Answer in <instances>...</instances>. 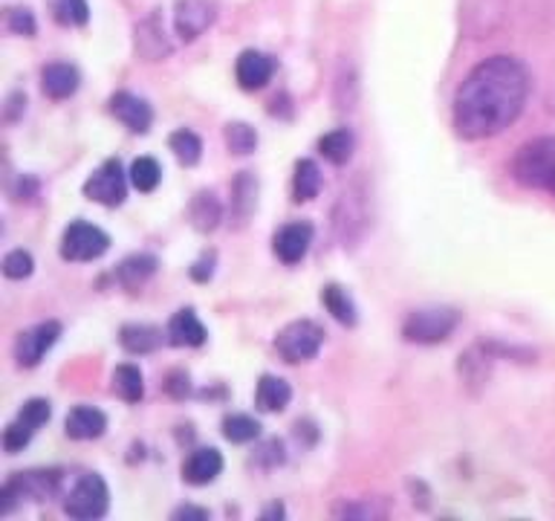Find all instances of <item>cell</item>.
Instances as JSON below:
<instances>
[{"label":"cell","instance_id":"cell-37","mask_svg":"<svg viewBox=\"0 0 555 521\" xmlns=\"http://www.w3.org/2000/svg\"><path fill=\"white\" fill-rule=\"evenodd\" d=\"M171 519H197V521H206L208 519V510L203 507H177L171 512Z\"/></svg>","mask_w":555,"mask_h":521},{"label":"cell","instance_id":"cell-33","mask_svg":"<svg viewBox=\"0 0 555 521\" xmlns=\"http://www.w3.org/2000/svg\"><path fill=\"white\" fill-rule=\"evenodd\" d=\"M35 429L33 425H26L24 420H15V423L7 425V432H3V449L9 452V455H17V452H24L26 446H29V441H33Z\"/></svg>","mask_w":555,"mask_h":521},{"label":"cell","instance_id":"cell-2","mask_svg":"<svg viewBox=\"0 0 555 521\" xmlns=\"http://www.w3.org/2000/svg\"><path fill=\"white\" fill-rule=\"evenodd\" d=\"M512 177L524 189L544 191L555 198V137H538L520 145L512 160Z\"/></svg>","mask_w":555,"mask_h":521},{"label":"cell","instance_id":"cell-24","mask_svg":"<svg viewBox=\"0 0 555 521\" xmlns=\"http://www.w3.org/2000/svg\"><path fill=\"white\" fill-rule=\"evenodd\" d=\"M321 191V171L319 165L312 160H298L293 177V194L298 203H307V200L319 198Z\"/></svg>","mask_w":555,"mask_h":521},{"label":"cell","instance_id":"cell-6","mask_svg":"<svg viewBox=\"0 0 555 521\" xmlns=\"http://www.w3.org/2000/svg\"><path fill=\"white\" fill-rule=\"evenodd\" d=\"M61 475L55 469L50 472H17L15 478H9L3 490H0V512L9 516V512L15 510L17 501H24V498H35V501H41L47 495H52L59 490Z\"/></svg>","mask_w":555,"mask_h":521},{"label":"cell","instance_id":"cell-10","mask_svg":"<svg viewBox=\"0 0 555 521\" xmlns=\"http://www.w3.org/2000/svg\"><path fill=\"white\" fill-rule=\"evenodd\" d=\"M215 3L211 0H177L173 9V26L182 41H194L215 24Z\"/></svg>","mask_w":555,"mask_h":521},{"label":"cell","instance_id":"cell-25","mask_svg":"<svg viewBox=\"0 0 555 521\" xmlns=\"http://www.w3.org/2000/svg\"><path fill=\"white\" fill-rule=\"evenodd\" d=\"M113 391L125 403H139V399L145 397V382H142V371H139L137 365H119L113 371Z\"/></svg>","mask_w":555,"mask_h":521},{"label":"cell","instance_id":"cell-16","mask_svg":"<svg viewBox=\"0 0 555 521\" xmlns=\"http://www.w3.org/2000/svg\"><path fill=\"white\" fill-rule=\"evenodd\" d=\"M64 429H67V434L73 441H95V437H102L104 429H107V417L93 406H76L67 415Z\"/></svg>","mask_w":555,"mask_h":521},{"label":"cell","instance_id":"cell-8","mask_svg":"<svg viewBox=\"0 0 555 521\" xmlns=\"http://www.w3.org/2000/svg\"><path fill=\"white\" fill-rule=\"evenodd\" d=\"M85 194L102 206H119L128 194V177L121 171L119 160H107L99 171H93V177L85 182Z\"/></svg>","mask_w":555,"mask_h":521},{"label":"cell","instance_id":"cell-31","mask_svg":"<svg viewBox=\"0 0 555 521\" xmlns=\"http://www.w3.org/2000/svg\"><path fill=\"white\" fill-rule=\"evenodd\" d=\"M52 15L64 26H81L90 17L87 0H52Z\"/></svg>","mask_w":555,"mask_h":521},{"label":"cell","instance_id":"cell-29","mask_svg":"<svg viewBox=\"0 0 555 521\" xmlns=\"http://www.w3.org/2000/svg\"><path fill=\"white\" fill-rule=\"evenodd\" d=\"M260 434V423L249 415L223 417V437L232 443H249Z\"/></svg>","mask_w":555,"mask_h":521},{"label":"cell","instance_id":"cell-3","mask_svg":"<svg viewBox=\"0 0 555 521\" xmlns=\"http://www.w3.org/2000/svg\"><path fill=\"white\" fill-rule=\"evenodd\" d=\"M457 321V310H451V307H423V310L408 313L402 336L416 345H437L454 333Z\"/></svg>","mask_w":555,"mask_h":521},{"label":"cell","instance_id":"cell-36","mask_svg":"<svg viewBox=\"0 0 555 521\" xmlns=\"http://www.w3.org/2000/svg\"><path fill=\"white\" fill-rule=\"evenodd\" d=\"M336 516H345V519H373V516H382V510H376L371 504H350V507L336 510Z\"/></svg>","mask_w":555,"mask_h":521},{"label":"cell","instance_id":"cell-9","mask_svg":"<svg viewBox=\"0 0 555 521\" xmlns=\"http://www.w3.org/2000/svg\"><path fill=\"white\" fill-rule=\"evenodd\" d=\"M61 336V325L59 321H41V325H35V328L24 330L15 342V359L17 365H24V368H35V365L41 363L47 351H50Z\"/></svg>","mask_w":555,"mask_h":521},{"label":"cell","instance_id":"cell-32","mask_svg":"<svg viewBox=\"0 0 555 521\" xmlns=\"http://www.w3.org/2000/svg\"><path fill=\"white\" fill-rule=\"evenodd\" d=\"M33 267L35 260L26 250H12L7 258H3V276L12 278V281H21V278L33 276Z\"/></svg>","mask_w":555,"mask_h":521},{"label":"cell","instance_id":"cell-7","mask_svg":"<svg viewBox=\"0 0 555 521\" xmlns=\"http://www.w3.org/2000/svg\"><path fill=\"white\" fill-rule=\"evenodd\" d=\"M111 250V238L99 226L76 220L64 229L61 238V258L64 260H95Z\"/></svg>","mask_w":555,"mask_h":521},{"label":"cell","instance_id":"cell-1","mask_svg":"<svg viewBox=\"0 0 555 521\" xmlns=\"http://www.w3.org/2000/svg\"><path fill=\"white\" fill-rule=\"evenodd\" d=\"M529 96V73L512 55L480 61L454 96V125L463 139H489L518 119Z\"/></svg>","mask_w":555,"mask_h":521},{"label":"cell","instance_id":"cell-15","mask_svg":"<svg viewBox=\"0 0 555 521\" xmlns=\"http://www.w3.org/2000/svg\"><path fill=\"white\" fill-rule=\"evenodd\" d=\"M206 328H203V321L197 319V313L194 310H180L173 313L171 321H168V342L177 347H199L206 342Z\"/></svg>","mask_w":555,"mask_h":521},{"label":"cell","instance_id":"cell-35","mask_svg":"<svg viewBox=\"0 0 555 521\" xmlns=\"http://www.w3.org/2000/svg\"><path fill=\"white\" fill-rule=\"evenodd\" d=\"M9 29L15 35H26V38H33L35 35V17L29 9H12L9 12Z\"/></svg>","mask_w":555,"mask_h":521},{"label":"cell","instance_id":"cell-26","mask_svg":"<svg viewBox=\"0 0 555 521\" xmlns=\"http://www.w3.org/2000/svg\"><path fill=\"white\" fill-rule=\"evenodd\" d=\"M137 43H139V50H142V55H147L151 61L171 52L168 41H165L163 26L156 24V17H151V21H145V24L137 26Z\"/></svg>","mask_w":555,"mask_h":521},{"label":"cell","instance_id":"cell-28","mask_svg":"<svg viewBox=\"0 0 555 521\" xmlns=\"http://www.w3.org/2000/svg\"><path fill=\"white\" fill-rule=\"evenodd\" d=\"M130 182H133V189L137 191H154L156 186H159V180H163V168H159V163H156L154 156H139V160H133V165H130Z\"/></svg>","mask_w":555,"mask_h":521},{"label":"cell","instance_id":"cell-17","mask_svg":"<svg viewBox=\"0 0 555 521\" xmlns=\"http://www.w3.org/2000/svg\"><path fill=\"white\" fill-rule=\"evenodd\" d=\"M78 85H81V76H78V69L73 64H50V67H43L41 87L50 99H69L78 90Z\"/></svg>","mask_w":555,"mask_h":521},{"label":"cell","instance_id":"cell-4","mask_svg":"<svg viewBox=\"0 0 555 521\" xmlns=\"http://www.w3.org/2000/svg\"><path fill=\"white\" fill-rule=\"evenodd\" d=\"M107 504H111V493H107V484L102 481V475L87 472L69 490L67 501H64V512H67L69 519L78 521L102 519L104 512H107Z\"/></svg>","mask_w":555,"mask_h":521},{"label":"cell","instance_id":"cell-13","mask_svg":"<svg viewBox=\"0 0 555 521\" xmlns=\"http://www.w3.org/2000/svg\"><path fill=\"white\" fill-rule=\"evenodd\" d=\"M312 243V226L310 224H286L275 234V255L284 264H298V260L310 252Z\"/></svg>","mask_w":555,"mask_h":521},{"label":"cell","instance_id":"cell-34","mask_svg":"<svg viewBox=\"0 0 555 521\" xmlns=\"http://www.w3.org/2000/svg\"><path fill=\"white\" fill-rule=\"evenodd\" d=\"M52 415V408H50V399H41V397H35L29 399L24 408H21V415H17V420H24L26 425H33L35 432L41 429L47 420H50Z\"/></svg>","mask_w":555,"mask_h":521},{"label":"cell","instance_id":"cell-14","mask_svg":"<svg viewBox=\"0 0 555 521\" xmlns=\"http://www.w3.org/2000/svg\"><path fill=\"white\" fill-rule=\"evenodd\" d=\"M220 472H223V455L217 449H211V446H206V449H194L189 455V460L182 463V478H185L191 486L211 484Z\"/></svg>","mask_w":555,"mask_h":521},{"label":"cell","instance_id":"cell-21","mask_svg":"<svg viewBox=\"0 0 555 521\" xmlns=\"http://www.w3.org/2000/svg\"><path fill=\"white\" fill-rule=\"evenodd\" d=\"M156 272V258L154 255H130V258H125L119 264V269H116V278L121 281V287H128V290H137V287H142L147 281V278L154 276Z\"/></svg>","mask_w":555,"mask_h":521},{"label":"cell","instance_id":"cell-11","mask_svg":"<svg viewBox=\"0 0 555 521\" xmlns=\"http://www.w3.org/2000/svg\"><path fill=\"white\" fill-rule=\"evenodd\" d=\"M111 113L125 125V128L133 130V134H147L151 122H154L151 104H147L145 99H139V96L125 93V90L111 96Z\"/></svg>","mask_w":555,"mask_h":521},{"label":"cell","instance_id":"cell-20","mask_svg":"<svg viewBox=\"0 0 555 521\" xmlns=\"http://www.w3.org/2000/svg\"><path fill=\"white\" fill-rule=\"evenodd\" d=\"M119 342L128 354H151L163 342V333L151 328V325H125L119 333Z\"/></svg>","mask_w":555,"mask_h":521},{"label":"cell","instance_id":"cell-27","mask_svg":"<svg viewBox=\"0 0 555 521\" xmlns=\"http://www.w3.org/2000/svg\"><path fill=\"white\" fill-rule=\"evenodd\" d=\"M168 145H171L173 156H177L182 165H197L199 156H203V142H199L197 134L189 128L173 130L171 139H168Z\"/></svg>","mask_w":555,"mask_h":521},{"label":"cell","instance_id":"cell-12","mask_svg":"<svg viewBox=\"0 0 555 521\" xmlns=\"http://www.w3.org/2000/svg\"><path fill=\"white\" fill-rule=\"evenodd\" d=\"M275 73V61L258 50L241 52V59L234 64V78L243 90H260L269 85V78Z\"/></svg>","mask_w":555,"mask_h":521},{"label":"cell","instance_id":"cell-23","mask_svg":"<svg viewBox=\"0 0 555 521\" xmlns=\"http://www.w3.org/2000/svg\"><path fill=\"white\" fill-rule=\"evenodd\" d=\"M353 145H356V139L353 134L347 128H336V130H330V134H324L319 142V151L321 156L327 160V163L333 165H345L350 156H353Z\"/></svg>","mask_w":555,"mask_h":521},{"label":"cell","instance_id":"cell-5","mask_svg":"<svg viewBox=\"0 0 555 521\" xmlns=\"http://www.w3.org/2000/svg\"><path fill=\"white\" fill-rule=\"evenodd\" d=\"M321 342H324V330L310 319L289 321V325L275 336L278 354L293 365L312 359V356L321 351Z\"/></svg>","mask_w":555,"mask_h":521},{"label":"cell","instance_id":"cell-19","mask_svg":"<svg viewBox=\"0 0 555 521\" xmlns=\"http://www.w3.org/2000/svg\"><path fill=\"white\" fill-rule=\"evenodd\" d=\"M191 224L199 232H211L220 224V217H223V208H220V200L215 198V191H197L194 200H191L189 206Z\"/></svg>","mask_w":555,"mask_h":521},{"label":"cell","instance_id":"cell-22","mask_svg":"<svg viewBox=\"0 0 555 521\" xmlns=\"http://www.w3.org/2000/svg\"><path fill=\"white\" fill-rule=\"evenodd\" d=\"M321 302H324V307L333 313V319L341 321V325H347V328H353L356 321H359V313H356L353 298L347 295L345 287L327 284L324 290H321Z\"/></svg>","mask_w":555,"mask_h":521},{"label":"cell","instance_id":"cell-30","mask_svg":"<svg viewBox=\"0 0 555 521\" xmlns=\"http://www.w3.org/2000/svg\"><path fill=\"white\" fill-rule=\"evenodd\" d=\"M225 142L232 148V154H251L255 145H258V134L246 122H229L225 125Z\"/></svg>","mask_w":555,"mask_h":521},{"label":"cell","instance_id":"cell-38","mask_svg":"<svg viewBox=\"0 0 555 521\" xmlns=\"http://www.w3.org/2000/svg\"><path fill=\"white\" fill-rule=\"evenodd\" d=\"M281 519V516H284V507H281V504H275V507H269L267 512H263V519Z\"/></svg>","mask_w":555,"mask_h":521},{"label":"cell","instance_id":"cell-18","mask_svg":"<svg viewBox=\"0 0 555 521\" xmlns=\"http://www.w3.org/2000/svg\"><path fill=\"white\" fill-rule=\"evenodd\" d=\"M293 399V389L289 382L281 380V377H272V373H263L258 380V389H255V403H258L260 411H284Z\"/></svg>","mask_w":555,"mask_h":521}]
</instances>
